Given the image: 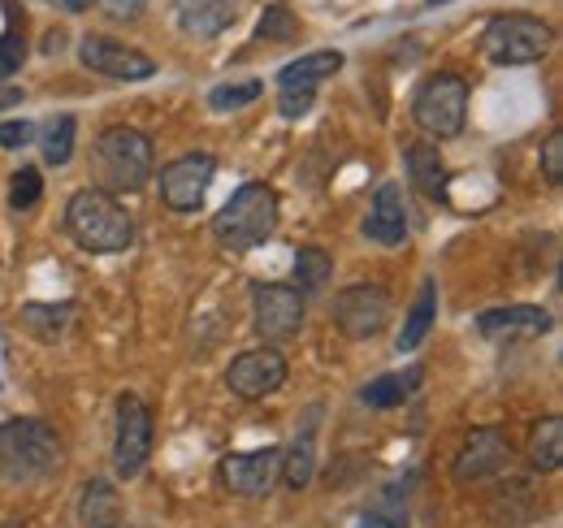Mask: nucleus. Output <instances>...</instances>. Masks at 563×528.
<instances>
[{"instance_id":"f257e3e1","label":"nucleus","mask_w":563,"mask_h":528,"mask_svg":"<svg viewBox=\"0 0 563 528\" xmlns=\"http://www.w3.org/2000/svg\"><path fill=\"white\" fill-rule=\"evenodd\" d=\"M156 165L152 139L135 127H109L91 147V169H96V191L104 196H135L147 187Z\"/></svg>"},{"instance_id":"f03ea898","label":"nucleus","mask_w":563,"mask_h":528,"mask_svg":"<svg viewBox=\"0 0 563 528\" xmlns=\"http://www.w3.org/2000/svg\"><path fill=\"white\" fill-rule=\"evenodd\" d=\"M66 460V447L44 420H4L0 425V481L4 485H40Z\"/></svg>"},{"instance_id":"7ed1b4c3","label":"nucleus","mask_w":563,"mask_h":528,"mask_svg":"<svg viewBox=\"0 0 563 528\" xmlns=\"http://www.w3.org/2000/svg\"><path fill=\"white\" fill-rule=\"evenodd\" d=\"M62 226H66V234H70L82 252H96V256L126 252L135 243V217L118 199L96 191V187L74 191L70 204H66Z\"/></svg>"},{"instance_id":"20e7f679","label":"nucleus","mask_w":563,"mask_h":528,"mask_svg":"<svg viewBox=\"0 0 563 528\" xmlns=\"http://www.w3.org/2000/svg\"><path fill=\"white\" fill-rule=\"evenodd\" d=\"M278 230V191L269 183H243L230 204L212 217V239L225 252H252Z\"/></svg>"},{"instance_id":"39448f33","label":"nucleus","mask_w":563,"mask_h":528,"mask_svg":"<svg viewBox=\"0 0 563 528\" xmlns=\"http://www.w3.org/2000/svg\"><path fill=\"white\" fill-rule=\"evenodd\" d=\"M555 48V31L533 13H498L482 31V53L494 66H533Z\"/></svg>"},{"instance_id":"423d86ee","label":"nucleus","mask_w":563,"mask_h":528,"mask_svg":"<svg viewBox=\"0 0 563 528\" xmlns=\"http://www.w3.org/2000/svg\"><path fill=\"white\" fill-rule=\"evenodd\" d=\"M468 118V82L451 69L429 74L417 96H412V122L421 127L429 139H455L464 131Z\"/></svg>"},{"instance_id":"0eeeda50","label":"nucleus","mask_w":563,"mask_h":528,"mask_svg":"<svg viewBox=\"0 0 563 528\" xmlns=\"http://www.w3.org/2000/svg\"><path fill=\"white\" fill-rule=\"evenodd\" d=\"M152 460V407L140 395L118 398V433H113V472L135 481Z\"/></svg>"},{"instance_id":"6e6552de","label":"nucleus","mask_w":563,"mask_h":528,"mask_svg":"<svg viewBox=\"0 0 563 528\" xmlns=\"http://www.w3.org/2000/svg\"><path fill=\"white\" fill-rule=\"evenodd\" d=\"M252 326L265 338V346L286 342L303 330V295L286 282H261L256 295H252Z\"/></svg>"},{"instance_id":"1a4fd4ad","label":"nucleus","mask_w":563,"mask_h":528,"mask_svg":"<svg viewBox=\"0 0 563 528\" xmlns=\"http://www.w3.org/2000/svg\"><path fill=\"white\" fill-rule=\"evenodd\" d=\"M390 321V295L377 282H352L334 295V326L347 338H377Z\"/></svg>"},{"instance_id":"9d476101","label":"nucleus","mask_w":563,"mask_h":528,"mask_svg":"<svg viewBox=\"0 0 563 528\" xmlns=\"http://www.w3.org/2000/svg\"><path fill=\"white\" fill-rule=\"evenodd\" d=\"M212 174H217V161H212L209 152H187V156L169 161L161 169V199H165V208L196 212L205 204V196H209Z\"/></svg>"},{"instance_id":"9b49d317","label":"nucleus","mask_w":563,"mask_h":528,"mask_svg":"<svg viewBox=\"0 0 563 528\" xmlns=\"http://www.w3.org/2000/svg\"><path fill=\"white\" fill-rule=\"evenodd\" d=\"M507 468H511V442L486 425L464 438V447L455 451V463H451V476L455 485H482L490 476H503Z\"/></svg>"},{"instance_id":"f8f14e48","label":"nucleus","mask_w":563,"mask_h":528,"mask_svg":"<svg viewBox=\"0 0 563 528\" xmlns=\"http://www.w3.org/2000/svg\"><path fill=\"white\" fill-rule=\"evenodd\" d=\"M282 382H286V360L278 346H252V351L234 355L225 369V386L247 403L269 398L274 391H282Z\"/></svg>"},{"instance_id":"ddd939ff","label":"nucleus","mask_w":563,"mask_h":528,"mask_svg":"<svg viewBox=\"0 0 563 528\" xmlns=\"http://www.w3.org/2000/svg\"><path fill=\"white\" fill-rule=\"evenodd\" d=\"M78 62L91 69V74L122 78V82H140V78L156 74L152 57H143L140 48H131L122 40H109V35H82L78 40Z\"/></svg>"},{"instance_id":"4468645a","label":"nucleus","mask_w":563,"mask_h":528,"mask_svg":"<svg viewBox=\"0 0 563 528\" xmlns=\"http://www.w3.org/2000/svg\"><path fill=\"white\" fill-rule=\"evenodd\" d=\"M282 451L278 447H265V451H239V455H225L221 460V481L230 485V494L239 498H265L278 481Z\"/></svg>"},{"instance_id":"2eb2a0df","label":"nucleus","mask_w":563,"mask_h":528,"mask_svg":"<svg viewBox=\"0 0 563 528\" xmlns=\"http://www.w3.org/2000/svg\"><path fill=\"white\" fill-rule=\"evenodd\" d=\"M364 239L377 243V248H399L408 239V204H404L395 183H382L377 187L373 208L364 217Z\"/></svg>"},{"instance_id":"dca6fc26","label":"nucleus","mask_w":563,"mask_h":528,"mask_svg":"<svg viewBox=\"0 0 563 528\" xmlns=\"http://www.w3.org/2000/svg\"><path fill=\"white\" fill-rule=\"evenodd\" d=\"M317 420H321V407H308L303 411V420L295 425V442H290V451L282 455V485L286 490H308L312 485V476H317Z\"/></svg>"},{"instance_id":"f3484780","label":"nucleus","mask_w":563,"mask_h":528,"mask_svg":"<svg viewBox=\"0 0 563 528\" xmlns=\"http://www.w3.org/2000/svg\"><path fill=\"white\" fill-rule=\"evenodd\" d=\"M477 330L486 338H542L551 333V312L538 304H511V308H490L477 317Z\"/></svg>"},{"instance_id":"a211bd4d","label":"nucleus","mask_w":563,"mask_h":528,"mask_svg":"<svg viewBox=\"0 0 563 528\" xmlns=\"http://www.w3.org/2000/svg\"><path fill=\"white\" fill-rule=\"evenodd\" d=\"M174 18L187 35L196 40H217L221 31L234 26L239 0H174Z\"/></svg>"},{"instance_id":"6ab92c4d","label":"nucleus","mask_w":563,"mask_h":528,"mask_svg":"<svg viewBox=\"0 0 563 528\" xmlns=\"http://www.w3.org/2000/svg\"><path fill=\"white\" fill-rule=\"evenodd\" d=\"M404 165H408V178L424 199H446V165H442V152L438 143H408L404 147Z\"/></svg>"},{"instance_id":"aec40b11","label":"nucleus","mask_w":563,"mask_h":528,"mask_svg":"<svg viewBox=\"0 0 563 528\" xmlns=\"http://www.w3.org/2000/svg\"><path fill=\"white\" fill-rule=\"evenodd\" d=\"M343 69V53H303L290 66L278 69V87H299V91H317L325 78H334Z\"/></svg>"},{"instance_id":"412c9836","label":"nucleus","mask_w":563,"mask_h":528,"mask_svg":"<svg viewBox=\"0 0 563 528\" xmlns=\"http://www.w3.org/2000/svg\"><path fill=\"white\" fill-rule=\"evenodd\" d=\"M74 317H78L74 304H22V312H18L22 330L31 333V338H40V342L66 338V330L74 326Z\"/></svg>"},{"instance_id":"4be33fe9","label":"nucleus","mask_w":563,"mask_h":528,"mask_svg":"<svg viewBox=\"0 0 563 528\" xmlns=\"http://www.w3.org/2000/svg\"><path fill=\"white\" fill-rule=\"evenodd\" d=\"M424 373L412 364V369H404V373H386V377H373L364 391H360V398H364V407H404L408 398L421 391Z\"/></svg>"},{"instance_id":"5701e85b","label":"nucleus","mask_w":563,"mask_h":528,"mask_svg":"<svg viewBox=\"0 0 563 528\" xmlns=\"http://www.w3.org/2000/svg\"><path fill=\"white\" fill-rule=\"evenodd\" d=\"M525 455H529V468H533V472H560V463H563V420L560 416H547V420L533 425Z\"/></svg>"},{"instance_id":"b1692460","label":"nucleus","mask_w":563,"mask_h":528,"mask_svg":"<svg viewBox=\"0 0 563 528\" xmlns=\"http://www.w3.org/2000/svg\"><path fill=\"white\" fill-rule=\"evenodd\" d=\"M433 321H438V286L424 277L421 295H417V304H412V312H408L404 330H399V338H395L399 355H404V351H417V346L424 342V333L433 330Z\"/></svg>"},{"instance_id":"393cba45","label":"nucleus","mask_w":563,"mask_h":528,"mask_svg":"<svg viewBox=\"0 0 563 528\" xmlns=\"http://www.w3.org/2000/svg\"><path fill=\"white\" fill-rule=\"evenodd\" d=\"M118 512H122V503H118V490L109 481H87L82 485V503H78V520L82 525L109 528L118 525Z\"/></svg>"},{"instance_id":"a878e982","label":"nucleus","mask_w":563,"mask_h":528,"mask_svg":"<svg viewBox=\"0 0 563 528\" xmlns=\"http://www.w3.org/2000/svg\"><path fill=\"white\" fill-rule=\"evenodd\" d=\"M334 277V256L325 248H299L295 252V290L299 295H321Z\"/></svg>"},{"instance_id":"bb28decb","label":"nucleus","mask_w":563,"mask_h":528,"mask_svg":"<svg viewBox=\"0 0 563 528\" xmlns=\"http://www.w3.org/2000/svg\"><path fill=\"white\" fill-rule=\"evenodd\" d=\"M74 134H78V122H74L70 113L53 118V122H48V127L40 131V152H44V161H48L53 169L70 165V156H74Z\"/></svg>"},{"instance_id":"cd10ccee","label":"nucleus","mask_w":563,"mask_h":528,"mask_svg":"<svg viewBox=\"0 0 563 528\" xmlns=\"http://www.w3.org/2000/svg\"><path fill=\"white\" fill-rule=\"evenodd\" d=\"M261 82L256 78H243V82H217L209 91V109L217 113H230V109H247L252 100H261Z\"/></svg>"},{"instance_id":"c85d7f7f","label":"nucleus","mask_w":563,"mask_h":528,"mask_svg":"<svg viewBox=\"0 0 563 528\" xmlns=\"http://www.w3.org/2000/svg\"><path fill=\"white\" fill-rule=\"evenodd\" d=\"M40 191H44V178H40V169L22 165V169L13 174V183H9V204H13L18 212H26V208H35V204H40Z\"/></svg>"},{"instance_id":"c756f323","label":"nucleus","mask_w":563,"mask_h":528,"mask_svg":"<svg viewBox=\"0 0 563 528\" xmlns=\"http://www.w3.org/2000/svg\"><path fill=\"white\" fill-rule=\"evenodd\" d=\"M22 62H26V31H22L18 22H9L4 35H0V78L18 74Z\"/></svg>"},{"instance_id":"7c9ffc66","label":"nucleus","mask_w":563,"mask_h":528,"mask_svg":"<svg viewBox=\"0 0 563 528\" xmlns=\"http://www.w3.org/2000/svg\"><path fill=\"white\" fill-rule=\"evenodd\" d=\"M295 31H299V22H295V13L286 4H269L265 18H261V26H256L261 40H290Z\"/></svg>"},{"instance_id":"2f4dec72","label":"nucleus","mask_w":563,"mask_h":528,"mask_svg":"<svg viewBox=\"0 0 563 528\" xmlns=\"http://www.w3.org/2000/svg\"><path fill=\"white\" fill-rule=\"evenodd\" d=\"M542 174L551 187H563V131H551L542 143Z\"/></svg>"},{"instance_id":"473e14b6","label":"nucleus","mask_w":563,"mask_h":528,"mask_svg":"<svg viewBox=\"0 0 563 528\" xmlns=\"http://www.w3.org/2000/svg\"><path fill=\"white\" fill-rule=\"evenodd\" d=\"M312 109V91H299V87H286L278 96V113L286 122H295V118H303Z\"/></svg>"},{"instance_id":"72a5a7b5","label":"nucleus","mask_w":563,"mask_h":528,"mask_svg":"<svg viewBox=\"0 0 563 528\" xmlns=\"http://www.w3.org/2000/svg\"><path fill=\"white\" fill-rule=\"evenodd\" d=\"M35 139V127L31 122H0V147H22Z\"/></svg>"},{"instance_id":"f704fd0d","label":"nucleus","mask_w":563,"mask_h":528,"mask_svg":"<svg viewBox=\"0 0 563 528\" xmlns=\"http://www.w3.org/2000/svg\"><path fill=\"white\" fill-rule=\"evenodd\" d=\"M360 528H408V516H390V512H368L364 520H360Z\"/></svg>"},{"instance_id":"c9c22d12","label":"nucleus","mask_w":563,"mask_h":528,"mask_svg":"<svg viewBox=\"0 0 563 528\" xmlns=\"http://www.w3.org/2000/svg\"><path fill=\"white\" fill-rule=\"evenodd\" d=\"M104 4H109V13H113V18H140L147 0H104Z\"/></svg>"},{"instance_id":"e433bc0d","label":"nucleus","mask_w":563,"mask_h":528,"mask_svg":"<svg viewBox=\"0 0 563 528\" xmlns=\"http://www.w3.org/2000/svg\"><path fill=\"white\" fill-rule=\"evenodd\" d=\"M13 105H22V91L18 87H0V113L13 109Z\"/></svg>"},{"instance_id":"4c0bfd02","label":"nucleus","mask_w":563,"mask_h":528,"mask_svg":"<svg viewBox=\"0 0 563 528\" xmlns=\"http://www.w3.org/2000/svg\"><path fill=\"white\" fill-rule=\"evenodd\" d=\"M62 44H66V35H62V31H48V40H44V53H57Z\"/></svg>"},{"instance_id":"58836bf2","label":"nucleus","mask_w":563,"mask_h":528,"mask_svg":"<svg viewBox=\"0 0 563 528\" xmlns=\"http://www.w3.org/2000/svg\"><path fill=\"white\" fill-rule=\"evenodd\" d=\"M62 4H66L70 13H78V9H91V0H62Z\"/></svg>"},{"instance_id":"ea45409f","label":"nucleus","mask_w":563,"mask_h":528,"mask_svg":"<svg viewBox=\"0 0 563 528\" xmlns=\"http://www.w3.org/2000/svg\"><path fill=\"white\" fill-rule=\"evenodd\" d=\"M429 4H446V0H429Z\"/></svg>"},{"instance_id":"a19ab883","label":"nucleus","mask_w":563,"mask_h":528,"mask_svg":"<svg viewBox=\"0 0 563 528\" xmlns=\"http://www.w3.org/2000/svg\"><path fill=\"white\" fill-rule=\"evenodd\" d=\"M109 528H126V525H109Z\"/></svg>"}]
</instances>
